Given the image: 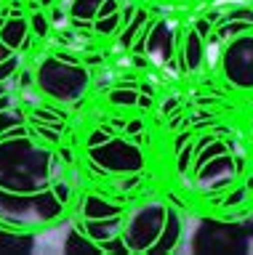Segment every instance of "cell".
<instances>
[{"label":"cell","instance_id":"6da1fadb","mask_svg":"<svg viewBox=\"0 0 253 255\" xmlns=\"http://www.w3.org/2000/svg\"><path fill=\"white\" fill-rule=\"evenodd\" d=\"M59 157L27 125L0 133V223L37 229L61 218L69 186L56 181Z\"/></svg>","mask_w":253,"mask_h":255},{"label":"cell","instance_id":"7a4b0ae2","mask_svg":"<svg viewBox=\"0 0 253 255\" xmlns=\"http://www.w3.org/2000/svg\"><path fill=\"white\" fill-rule=\"evenodd\" d=\"M123 239L128 253H147V255H165L173 253L181 239V218L168 205L149 202L125 221Z\"/></svg>","mask_w":253,"mask_h":255},{"label":"cell","instance_id":"3957f363","mask_svg":"<svg viewBox=\"0 0 253 255\" xmlns=\"http://www.w3.org/2000/svg\"><path fill=\"white\" fill-rule=\"evenodd\" d=\"M35 83L48 99L59 101V104H72L85 96V91L91 85V75H88V67L80 59L48 56L37 67Z\"/></svg>","mask_w":253,"mask_h":255},{"label":"cell","instance_id":"277c9868","mask_svg":"<svg viewBox=\"0 0 253 255\" xmlns=\"http://www.w3.org/2000/svg\"><path fill=\"white\" fill-rule=\"evenodd\" d=\"M251 234L240 223H224V221H203L192 237V253H211V255H227V253H248Z\"/></svg>","mask_w":253,"mask_h":255},{"label":"cell","instance_id":"5b68a950","mask_svg":"<svg viewBox=\"0 0 253 255\" xmlns=\"http://www.w3.org/2000/svg\"><path fill=\"white\" fill-rule=\"evenodd\" d=\"M88 162L101 173L112 175H131L144 167V151L128 138H109L104 143L88 146Z\"/></svg>","mask_w":253,"mask_h":255},{"label":"cell","instance_id":"8992f818","mask_svg":"<svg viewBox=\"0 0 253 255\" xmlns=\"http://www.w3.org/2000/svg\"><path fill=\"white\" fill-rule=\"evenodd\" d=\"M221 72L229 85L240 88V91H253V32L229 40L227 51L221 56Z\"/></svg>","mask_w":253,"mask_h":255},{"label":"cell","instance_id":"52a82bcc","mask_svg":"<svg viewBox=\"0 0 253 255\" xmlns=\"http://www.w3.org/2000/svg\"><path fill=\"white\" fill-rule=\"evenodd\" d=\"M173 48H176V35L173 27L165 19L149 24V27L139 35V43H133L131 51L133 53H147V56H157L160 61H171Z\"/></svg>","mask_w":253,"mask_h":255},{"label":"cell","instance_id":"ba28073f","mask_svg":"<svg viewBox=\"0 0 253 255\" xmlns=\"http://www.w3.org/2000/svg\"><path fill=\"white\" fill-rule=\"evenodd\" d=\"M235 173H237V167H235V159H232L229 151L205 159V162H200V165H195L197 183H200L203 189H211V191L227 186V183L235 178Z\"/></svg>","mask_w":253,"mask_h":255},{"label":"cell","instance_id":"9c48e42d","mask_svg":"<svg viewBox=\"0 0 253 255\" xmlns=\"http://www.w3.org/2000/svg\"><path fill=\"white\" fill-rule=\"evenodd\" d=\"M245 32H253V8H235L224 16L221 27L216 29V37L232 40L237 35H245Z\"/></svg>","mask_w":253,"mask_h":255},{"label":"cell","instance_id":"30bf717a","mask_svg":"<svg viewBox=\"0 0 253 255\" xmlns=\"http://www.w3.org/2000/svg\"><path fill=\"white\" fill-rule=\"evenodd\" d=\"M80 215L83 218H91V221H99V218H123V207L112 202L107 197H99V194H88L80 205Z\"/></svg>","mask_w":253,"mask_h":255},{"label":"cell","instance_id":"8fae6325","mask_svg":"<svg viewBox=\"0 0 253 255\" xmlns=\"http://www.w3.org/2000/svg\"><path fill=\"white\" fill-rule=\"evenodd\" d=\"M123 218H99V221H91V218H83V231L88 234L93 242L104 245L109 242V239L120 237L123 234ZM104 250V247H101Z\"/></svg>","mask_w":253,"mask_h":255},{"label":"cell","instance_id":"7c38bea8","mask_svg":"<svg viewBox=\"0 0 253 255\" xmlns=\"http://www.w3.org/2000/svg\"><path fill=\"white\" fill-rule=\"evenodd\" d=\"M0 40H3L5 45H11L13 51L27 48V40H29V19H21V16H11V19H5L3 27H0Z\"/></svg>","mask_w":253,"mask_h":255},{"label":"cell","instance_id":"4fadbf2b","mask_svg":"<svg viewBox=\"0 0 253 255\" xmlns=\"http://www.w3.org/2000/svg\"><path fill=\"white\" fill-rule=\"evenodd\" d=\"M203 59H205V37L197 32L195 27L187 32V40H184V53H181V61H184V69L195 72L203 67Z\"/></svg>","mask_w":253,"mask_h":255},{"label":"cell","instance_id":"5bb4252c","mask_svg":"<svg viewBox=\"0 0 253 255\" xmlns=\"http://www.w3.org/2000/svg\"><path fill=\"white\" fill-rule=\"evenodd\" d=\"M35 247V237L27 231L16 229H0V255H11V253H29Z\"/></svg>","mask_w":253,"mask_h":255},{"label":"cell","instance_id":"9a60e30c","mask_svg":"<svg viewBox=\"0 0 253 255\" xmlns=\"http://www.w3.org/2000/svg\"><path fill=\"white\" fill-rule=\"evenodd\" d=\"M64 253H69V255H99V253H104V250H101V245L93 242L85 231L72 229L67 234V239H64Z\"/></svg>","mask_w":253,"mask_h":255},{"label":"cell","instance_id":"2e32d148","mask_svg":"<svg viewBox=\"0 0 253 255\" xmlns=\"http://www.w3.org/2000/svg\"><path fill=\"white\" fill-rule=\"evenodd\" d=\"M101 5H104V0H72V8H69V13H72V19H75L77 24L96 21Z\"/></svg>","mask_w":253,"mask_h":255},{"label":"cell","instance_id":"e0dca14e","mask_svg":"<svg viewBox=\"0 0 253 255\" xmlns=\"http://www.w3.org/2000/svg\"><path fill=\"white\" fill-rule=\"evenodd\" d=\"M147 11L144 8H136V13H133V19H128V27L123 29V35H120V45L123 48H133V40H139V29L147 24Z\"/></svg>","mask_w":253,"mask_h":255},{"label":"cell","instance_id":"ac0fdd59","mask_svg":"<svg viewBox=\"0 0 253 255\" xmlns=\"http://www.w3.org/2000/svg\"><path fill=\"white\" fill-rule=\"evenodd\" d=\"M120 24H128V21H125V13L120 16V13L115 11V13L104 16V19H96V21H93V29H96L99 35H112V32L120 27Z\"/></svg>","mask_w":253,"mask_h":255},{"label":"cell","instance_id":"d6986e66","mask_svg":"<svg viewBox=\"0 0 253 255\" xmlns=\"http://www.w3.org/2000/svg\"><path fill=\"white\" fill-rule=\"evenodd\" d=\"M19 125H24V115H21L16 107H8V109L0 112V133L13 130V128H19Z\"/></svg>","mask_w":253,"mask_h":255},{"label":"cell","instance_id":"ffe728a7","mask_svg":"<svg viewBox=\"0 0 253 255\" xmlns=\"http://www.w3.org/2000/svg\"><path fill=\"white\" fill-rule=\"evenodd\" d=\"M109 101L117 104V107H136L139 93L133 91V88H115V91L109 93Z\"/></svg>","mask_w":253,"mask_h":255},{"label":"cell","instance_id":"44dd1931","mask_svg":"<svg viewBox=\"0 0 253 255\" xmlns=\"http://www.w3.org/2000/svg\"><path fill=\"white\" fill-rule=\"evenodd\" d=\"M224 151H227V143H221V141H213L208 149L197 146V159H195V165H200V162H205V159H211V157H216V154H224Z\"/></svg>","mask_w":253,"mask_h":255},{"label":"cell","instance_id":"7402d4cb","mask_svg":"<svg viewBox=\"0 0 253 255\" xmlns=\"http://www.w3.org/2000/svg\"><path fill=\"white\" fill-rule=\"evenodd\" d=\"M29 29H32L37 37H45V35H48V19H45V13L37 11V13L29 16Z\"/></svg>","mask_w":253,"mask_h":255},{"label":"cell","instance_id":"603a6c76","mask_svg":"<svg viewBox=\"0 0 253 255\" xmlns=\"http://www.w3.org/2000/svg\"><path fill=\"white\" fill-rule=\"evenodd\" d=\"M16 69H19V56H11V59L0 61V83L11 80L13 75H16Z\"/></svg>","mask_w":253,"mask_h":255},{"label":"cell","instance_id":"cb8c5ba5","mask_svg":"<svg viewBox=\"0 0 253 255\" xmlns=\"http://www.w3.org/2000/svg\"><path fill=\"white\" fill-rule=\"evenodd\" d=\"M245 194H248V186H240V189H235L232 194H227L221 205H224V207H235V205H240L243 199H245Z\"/></svg>","mask_w":253,"mask_h":255},{"label":"cell","instance_id":"d4e9b609","mask_svg":"<svg viewBox=\"0 0 253 255\" xmlns=\"http://www.w3.org/2000/svg\"><path fill=\"white\" fill-rule=\"evenodd\" d=\"M112 138V133L107 130V128H96V130L91 133V138H88V146H96V143H104Z\"/></svg>","mask_w":253,"mask_h":255},{"label":"cell","instance_id":"484cf974","mask_svg":"<svg viewBox=\"0 0 253 255\" xmlns=\"http://www.w3.org/2000/svg\"><path fill=\"white\" fill-rule=\"evenodd\" d=\"M195 29L200 32L203 37H208V32H211V19H208V16H205V19H200V21L195 24Z\"/></svg>","mask_w":253,"mask_h":255},{"label":"cell","instance_id":"4316f807","mask_svg":"<svg viewBox=\"0 0 253 255\" xmlns=\"http://www.w3.org/2000/svg\"><path fill=\"white\" fill-rule=\"evenodd\" d=\"M11 56H16V51H13L11 45H5L3 40H0V61H5V59H11Z\"/></svg>","mask_w":253,"mask_h":255},{"label":"cell","instance_id":"83f0119b","mask_svg":"<svg viewBox=\"0 0 253 255\" xmlns=\"http://www.w3.org/2000/svg\"><path fill=\"white\" fill-rule=\"evenodd\" d=\"M189 154H192V146H187V151H181V157H179V167H181V170H187Z\"/></svg>","mask_w":253,"mask_h":255},{"label":"cell","instance_id":"f1b7e54d","mask_svg":"<svg viewBox=\"0 0 253 255\" xmlns=\"http://www.w3.org/2000/svg\"><path fill=\"white\" fill-rule=\"evenodd\" d=\"M141 130V120H131L128 123V133H139Z\"/></svg>","mask_w":253,"mask_h":255},{"label":"cell","instance_id":"f546056e","mask_svg":"<svg viewBox=\"0 0 253 255\" xmlns=\"http://www.w3.org/2000/svg\"><path fill=\"white\" fill-rule=\"evenodd\" d=\"M149 96H139V101H136V107H141V109H149Z\"/></svg>","mask_w":253,"mask_h":255},{"label":"cell","instance_id":"4dcf8cb0","mask_svg":"<svg viewBox=\"0 0 253 255\" xmlns=\"http://www.w3.org/2000/svg\"><path fill=\"white\" fill-rule=\"evenodd\" d=\"M8 93V88H5V83H0V96H5Z\"/></svg>","mask_w":253,"mask_h":255}]
</instances>
